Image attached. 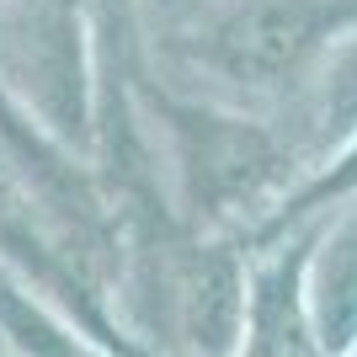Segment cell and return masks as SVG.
<instances>
[{
  "mask_svg": "<svg viewBox=\"0 0 357 357\" xmlns=\"http://www.w3.org/2000/svg\"><path fill=\"white\" fill-rule=\"evenodd\" d=\"M235 357H320L304 310V256H278L251 278L245 336Z\"/></svg>",
  "mask_w": 357,
  "mask_h": 357,
  "instance_id": "5",
  "label": "cell"
},
{
  "mask_svg": "<svg viewBox=\"0 0 357 357\" xmlns=\"http://www.w3.org/2000/svg\"><path fill=\"white\" fill-rule=\"evenodd\" d=\"M0 331L22 357H86V347L75 342V331L59 314L48 310L43 298H32L22 288V278L0 267Z\"/></svg>",
  "mask_w": 357,
  "mask_h": 357,
  "instance_id": "6",
  "label": "cell"
},
{
  "mask_svg": "<svg viewBox=\"0 0 357 357\" xmlns=\"http://www.w3.org/2000/svg\"><path fill=\"white\" fill-rule=\"evenodd\" d=\"M304 310L320 357L357 352V208L342 213L304 256Z\"/></svg>",
  "mask_w": 357,
  "mask_h": 357,
  "instance_id": "4",
  "label": "cell"
},
{
  "mask_svg": "<svg viewBox=\"0 0 357 357\" xmlns=\"http://www.w3.org/2000/svg\"><path fill=\"white\" fill-rule=\"evenodd\" d=\"M11 75L48 128L86 123V64H80V0H11Z\"/></svg>",
  "mask_w": 357,
  "mask_h": 357,
  "instance_id": "2",
  "label": "cell"
},
{
  "mask_svg": "<svg viewBox=\"0 0 357 357\" xmlns=\"http://www.w3.org/2000/svg\"><path fill=\"white\" fill-rule=\"evenodd\" d=\"M245 304H251V278L219 245L197 251V261L181 272V283H176L181 336L197 347V357H235L240 352Z\"/></svg>",
  "mask_w": 357,
  "mask_h": 357,
  "instance_id": "3",
  "label": "cell"
},
{
  "mask_svg": "<svg viewBox=\"0 0 357 357\" xmlns=\"http://www.w3.org/2000/svg\"><path fill=\"white\" fill-rule=\"evenodd\" d=\"M357 27V0H219L181 38L187 59L235 91H283Z\"/></svg>",
  "mask_w": 357,
  "mask_h": 357,
  "instance_id": "1",
  "label": "cell"
},
{
  "mask_svg": "<svg viewBox=\"0 0 357 357\" xmlns=\"http://www.w3.org/2000/svg\"><path fill=\"white\" fill-rule=\"evenodd\" d=\"M326 128H357V27L342 38V54L326 64Z\"/></svg>",
  "mask_w": 357,
  "mask_h": 357,
  "instance_id": "7",
  "label": "cell"
}]
</instances>
